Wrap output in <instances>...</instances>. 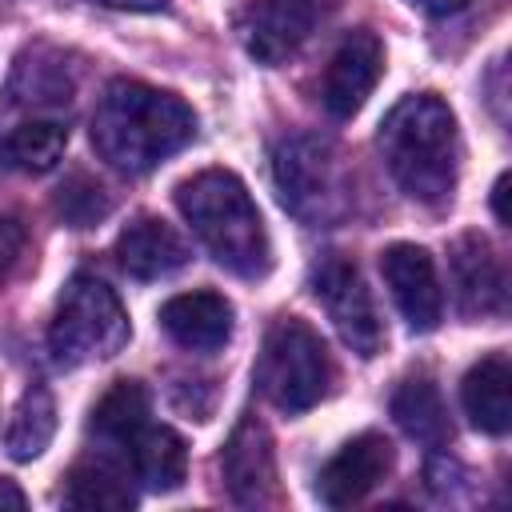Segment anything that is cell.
<instances>
[{"mask_svg":"<svg viewBox=\"0 0 512 512\" xmlns=\"http://www.w3.org/2000/svg\"><path fill=\"white\" fill-rule=\"evenodd\" d=\"M196 136V112L140 80H112L92 112V144L116 172L144 176Z\"/></svg>","mask_w":512,"mask_h":512,"instance_id":"cell-1","label":"cell"},{"mask_svg":"<svg viewBox=\"0 0 512 512\" xmlns=\"http://www.w3.org/2000/svg\"><path fill=\"white\" fill-rule=\"evenodd\" d=\"M376 144L404 196L428 208L452 200L460 172V132L452 108L440 96L432 92L404 96L384 116Z\"/></svg>","mask_w":512,"mask_h":512,"instance_id":"cell-2","label":"cell"},{"mask_svg":"<svg viewBox=\"0 0 512 512\" xmlns=\"http://www.w3.org/2000/svg\"><path fill=\"white\" fill-rule=\"evenodd\" d=\"M176 208L212 252V260L232 276L260 280L272 268V244L260 208L240 176L224 168H204L176 184Z\"/></svg>","mask_w":512,"mask_h":512,"instance_id":"cell-3","label":"cell"},{"mask_svg":"<svg viewBox=\"0 0 512 512\" xmlns=\"http://www.w3.org/2000/svg\"><path fill=\"white\" fill-rule=\"evenodd\" d=\"M280 204L312 228L336 224L352 212V176L344 156L320 136H284L272 152Z\"/></svg>","mask_w":512,"mask_h":512,"instance_id":"cell-4","label":"cell"},{"mask_svg":"<svg viewBox=\"0 0 512 512\" xmlns=\"http://www.w3.org/2000/svg\"><path fill=\"white\" fill-rule=\"evenodd\" d=\"M128 344V312L120 304V296L80 272L64 284L52 324H48V348L56 356V364L64 368H80L92 360H108Z\"/></svg>","mask_w":512,"mask_h":512,"instance_id":"cell-5","label":"cell"},{"mask_svg":"<svg viewBox=\"0 0 512 512\" xmlns=\"http://www.w3.org/2000/svg\"><path fill=\"white\" fill-rule=\"evenodd\" d=\"M332 356L316 328L296 316L272 320L256 360V384L280 412H308L332 392Z\"/></svg>","mask_w":512,"mask_h":512,"instance_id":"cell-6","label":"cell"},{"mask_svg":"<svg viewBox=\"0 0 512 512\" xmlns=\"http://www.w3.org/2000/svg\"><path fill=\"white\" fill-rule=\"evenodd\" d=\"M312 296L324 304L332 328L340 332V340L360 352V356H376L384 348V324H380V312L372 304V292L364 288V276L352 260L344 256H324L312 276Z\"/></svg>","mask_w":512,"mask_h":512,"instance_id":"cell-7","label":"cell"},{"mask_svg":"<svg viewBox=\"0 0 512 512\" xmlns=\"http://www.w3.org/2000/svg\"><path fill=\"white\" fill-rule=\"evenodd\" d=\"M328 4L332 0H248L236 16V36L252 60L280 64L312 36Z\"/></svg>","mask_w":512,"mask_h":512,"instance_id":"cell-8","label":"cell"},{"mask_svg":"<svg viewBox=\"0 0 512 512\" xmlns=\"http://www.w3.org/2000/svg\"><path fill=\"white\" fill-rule=\"evenodd\" d=\"M380 272L408 328L432 332L444 316V292H440L432 256L420 244H388L380 252Z\"/></svg>","mask_w":512,"mask_h":512,"instance_id":"cell-9","label":"cell"},{"mask_svg":"<svg viewBox=\"0 0 512 512\" xmlns=\"http://www.w3.org/2000/svg\"><path fill=\"white\" fill-rule=\"evenodd\" d=\"M380 72H384V44L376 40V32L356 28L352 36H344V44L332 52L324 68V84H320L324 108L336 120L356 116L372 96V88L380 84Z\"/></svg>","mask_w":512,"mask_h":512,"instance_id":"cell-10","label":"cell"},{"mask_svg":"<svg viewBox=\"0 0 512 512\" xmlns=\"http://www.w3.org/2000/svg\"><path fill=\"white\" fill-rule=\"evenodd\" d=\"M220 476L232 492L236 504L244 508H260L272 500L276 492V452H272V436L256 416H244L224 452H220Z\"/></svg>","mask_w":512,"mask_h":512,"instance_id":"cell-11","label":"cell"},{"mask_svg":"<svg viewBox=\"0 0 512 512\" xmlns=\"http://www.w3.org/2000/svg\"><path fill=\"white\" fill-rule=\"evenodd\" d=\"M448 268H452V288L456 304L464 316H500L508 300V280L504 264L492 252V244L480 232H464L448 248Z\"/></svg>","mask_w":512,"mask_h":512,"instance_id":"cell-12","label":"cell"},{"mask_svg":"<svg viewBox=\"0 0 512 512\" xmlns=\"http://www.w3.org/2000/svg\"><path fill=\"white\" fill-rule=\"evenodd\" d=\"M392 468V444L380 432H360L352 436L316 476V496L328 508H348L364 500Z\"/></svg>","mask_w":512,"mask_h":512,"instance_id":"cell-13","label":"cell"},{"mask_svg":"<svg viewBox=\"0 0 512 512\" xmlns=\"http://www.w3.org/2000/svg\"><path fill=\"white\" fill-rule=\"evenodd\" d=\"M160 328L188 352H216L232 336V304L220 292H180L160 308Z\"/></svg>","mask_w":512,"mask_h":512,"instance_id":"cell-14","label":"cell"},{"mask_svg":"<svg viewBox=\"0 0 512 512\" xmlns=\"http://www.w3.org/2000/svg\"><path fill=\"white\" fill-rule=\"evenodd\" d=\"M116 260L132 280H160L188 264V244L160 216H136L116 236Z\"/></svg>","mask_w":512,"mask_h":512,"instance_id":"cell-15","label":"cell"},{"mask_svg":"<svg viewBox=\"0 0 512 512\" xmlns=\"http://www.w3.org/2000/svg\"><path fill=\"white\" fill-rule=\"evenodd\" d=\"M460 400L468 420L488 432V436H504L512 424V368L504 352L484 356L480 364L468 368L464 384H460Z\"/></svg>","mask_w":512,"mask_h":512,"instance_id":"cell-16","label":"cell"},{"mask_svg":"<svg viewBox=\"0 0 512 512\" xmlns=\"http://www.w3.org/2000/svg\"><path fill=\"white\" fill-rule=\"evenodd\" d=\"M392 420L404 428V436H412L416 444L440 448L452 440V420L444 408L440 388L428 376H408L400 380V388L392 392Z\"/></svg>","mask_w":512,"mask_h":512,"instance_id":"cell-17","label":"cell"},{"mask_svg":"<svg viewBox=\"0 0 512 512\" xmlns=\"http://www.w3.org/2000/svg\"><path fill=\"white\" fill-rule=\"evenodd\" d=\"M124 456H128L136 480H140L144 488H152V492H172V488H180L184 468H188V448H184V440H180L172 428H156V424H144V428L128 440Z\"/></svg>","mask_w":512,"mask_h":512,"instance_id":"cell-18","label":"cell"},{"mask_svg":"<svg viewBox=\"0 0 512 512\" xmlns=\"http://www.w3.org/2000/svg\"><path fill=\"white\" fill-rule=\"evenodd\" d=\"M148 424V392L140 380H116L92 408L88 432L104 448H128V440Z\"/></svg>","mask_w":512,"mask_h":512,"instance_id":"cell-19","label":"cell"},{"mask_svg":"<svg viewBox=\"0 0 512 512\" xmlns=\"http://www.w3.org/2000/svg\"><path fill=\"white\" fill-rule=\"evenodd\" d=\"M56 436V400L44 384H32L16 412H12V424L4 432V448L12 460H36Z\"/></svg>","mask_w":512,"mask_h":512,"instance_id":"cell-20","label":"cell"},{"mask_svg":"<svg viewBox=\"0 0 512 512\" xmlns=\"http://www.w3.org/2000/svg\"><path fill=\"white\" fill-rule=\"evenodd\" d=\"M64 504L84 508V512H124L136 504V496L120 468H112L108 460H92V464H76L68 472Z\"/></svg>","mask_w":512,"mask_h":512,"instance_id":"cell-21","label":"cell"},{"mask_svg":"<svg viewBox=\"0 0 512 512\" xmlns=\"http://www.w3.org/2000/svg\"><path fill=\"white\" fill-rule=\"evenodd\" d=\"M64 144H68V128L60 120H28V124H20V128L8 132L4 156H8L12 168L32 172V176H44V172H52L60 164Z\"/></svg>","mask_w":512,"mask_h":512,"instance_id":"cell-22","label":"cell"},{"mask_svg":"<svg viewBox=\"0 0 512 512\" xmlns=\"http://www.w3.org/2000/svg\"><path fill=\"white\" fill-rule=\"evenodd\" d=\"M12 96L20 104H64L72 96V76H68V64L52 52H32V56H20L16 64V80H12Z\"/></svg>","mask_w":512,"mask_h":512,"instance_id":"cell-23","label":"cell"},{"mask_svg":"<svg viewBox=\"0 0 512 512\" xmlns=\"http://www.w3.org/2000/svg\"><path fill=\"white\" fill-rule=\"evenodd\" d=\"M108 196H104V188L96 184V180H88V176H68L64 180V188L56 192V212L64 216V224H72V228H92L96 220H104L108 216Z\"/></svg>","mask_w":512,"mask_h":512,"instance_id":"cell-24","label":"cell"},{"mask_svg":"<svg viewBox=\"0 0 512 512\" xmlns=\"http://www.w3.org/2000/svg\"><path fill=\"white\" fill-rule=\"evenodd\" d=\"M20 252H24V228H20V220L16 216H0V284L16 268Z\"/></svg>","mask_w":512,"mask_h":512,"instance_id":"cell-25","label":"cell"},{"mask_svg":"<svg viewBox=\"0 0 512 512\" xmlns=\"http://www.w3.org/2000/svg\"><path fill=\"white\" fill-rule=\"evenodd\" d=\"M408 4L420 8V12H432V16H448V12L468 8V0H408Z\"/></svg>","mask_w":512,"mask_h":512,"instance_id":"cell-26","label":"cell"},{"mask_svg":"<svg viewBox=\"0 0 512 512\" xmlns=\"http://www.w3.org/2000/svg\"><path fill=\"white\" fill-rule=\"evenodd\" d=\"M0 508H12V512H20V508H28V496L12 484V480H0Z\"/></svg>","mask_w":512,"mask_h":512,"instance_id":"cell-27","label":"cell"},{"mask_svg":"<svg viewBox=\"0 0 512 512\" xmlns=\"http://www.w3.org/2000/svg\"><path fill=\"white\" fill-rule=\"evenodd\" d=\"M504 196H508V176H500V180H496V188H492V212H496V220H500V224H508Z\"/></svg>","mask_w":512,"mask_h":512,"instance_id":"cell-28","label":"cell"},{"mask_svg":"<svg viewBox=\"0 0 512 512\" xmlns=\"http://www.w3.org/2000/svg\"><path fill=\"white\" fill-rule=\"evenodd\" d=\"M100 4H112V8H136V12H152V8H164L168 0H100Z\"/></svg>","mask_w":512,"mask_h":512,"instance_id":"cell-29","label":"cell"}]
</instances>
